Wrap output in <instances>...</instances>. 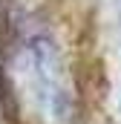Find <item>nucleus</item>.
Returning <instances> with one entry per match:
<instances>
[{
  "label": "nucleus",
  "mask_w": 121,
  "mask_h": 124,
  "mask_svg": "<svg viewBox=\"0 0 121 124\" xmlns=\"http://www.w3.org/2000/svg\"><path fill=\"white\" fill-rule=\"evenodd\" d=\"M6 93L17 124H78V84L46 29H20L6 52Z\"/></svg>",
  "instance_id": "obj_1"
}]
</instances>
